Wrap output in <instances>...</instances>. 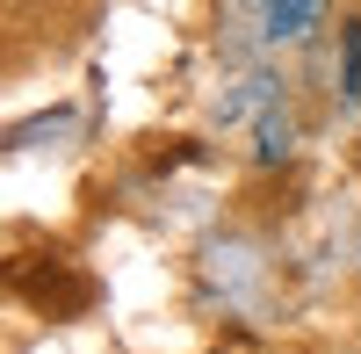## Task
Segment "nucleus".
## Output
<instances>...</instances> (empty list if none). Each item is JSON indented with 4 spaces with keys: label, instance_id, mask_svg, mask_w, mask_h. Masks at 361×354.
Segmentation results:
<instances>
[{
    "label": "nucleus",
    "instance_id": "f257e3e1",
    "mask_svg": "<svg viewBox=\"0 0 361 354\" xmlns=\"http://www.w3.org/2000/svg\"><path fill=\"white\" fill-rule=\"evenodd\" d=\"M275 102H289V94H282V80L267 73V66H253V73H238V80H231V94L217 102V116H224V123H260Z\"/></svg>",
    "mask_w": 361,
    "mask_h": 354
},
{
    "label": "nucleus",
    "instance_id": "f03ea898",
    "mask_svg": "<svg viewBox=\"0 0 361 354\" xmlns=\"http://www.w3.org/2000/svg\"><path fill=\"white\" fill-rule=\"evenodd\" d=\"M318 22H325L318 0H275V8H260V37L267 44H311Z\"/></svg>",
    "mask_w": 361,
    "mask_h": 354
},
{
    "label": "nucleus",
    "instance_id": "7ed1b4c3",
    "mask_svg": "<svg viewBox=\"0 0 361 354\" xmlns=\"http://www.w3.org/2000/svg\"><path fill=\"white\" fill-rule=\"evenodd\" d=\"M289 152H296V109L275 102V109L253 123V166H282Z\"/></svg>",
    "mask_w": 361,
    "mask_h": 354
},
{
    "label": "nucleus",
    "instance_id": "20e7f679",
    "mask_svg": "<svg viewBox=\"0 0 361 354\" xmlns=\"http://www.w3.org/2000/svg\"><path fill=\"white\" fill-rule=\"evenodd\" d=\"M340 44H347V73H340V102H347V116H361V15L340 29Z\"/></svg>",
    "mask_w": 361,
    "mask_h": 354
}]
</instances>
